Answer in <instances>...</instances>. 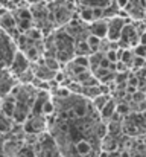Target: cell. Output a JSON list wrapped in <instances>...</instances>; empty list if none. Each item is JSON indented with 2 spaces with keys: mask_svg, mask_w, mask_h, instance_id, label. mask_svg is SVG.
<instances>
[{
  "mask_svg": "<svg viewBox=\"0 0 146 157\" xmlns=\"http://www.w3.org/2000/svg\"><path fill=\"white\" fill-rule=\"evenodd\" d=\"M139 44H143V46H146V32L140 34V38H139Z\"/></svg>",
  "mask_w": 146,
  "mask_h": 157,
  "instance_id": "obj_22",
  "label": "cell"
},
{
  "mask_svg": "<svg viewBox=\"0 0 146 157\" xmlns=\"http://www.w3.org/2000/svg\"><path fill=\"white\" fill-rule=\"evenodd\" d=\"M8 9H9V0H8Z\"/></svg>",
  "mask_w": 146,
  "mask_h": 157,
  "instance_id": "obj_24",
  "label": "cell"
},
{
  "mask_svg": "<svg viewBox=\"0 0 146 157\" xmlns=\"http://www.w3.org/2000/svg\"><path fill=\"white\" fill-rule=\"evenodd\" d=\"M87 44H88V48H90V51H92V52L96 53V52H99V51H100V44H102V40L90 34V35L87 37Z\"/></svg>",
  "mask_w": 146,
  "mask_h": 157,
  "instance_id": "obj_15",
  "label": "cell"
},
{
  "mask_svg": "<svg viewBox=\"0 0 146 157\" xmlns=\"http://www.w3.org/2000/svg\"><path fill=\"white\" fill-rule=\"evenodd\" d=\"M95 78L99 81V84H113L114 82V78H116V72L111 70V69H102L99 67L93 72Z\"/></svg>",
  "mask_w": 146,
  "mask_h": 157,
  "instance_id": "obj_8",
  "label": "cell"
},
{
  "mask_svg": "<svg viewBox=\"0 0 146 157\" xmlns=\"http://www.w3.org/2000/svg\"><path fill=\"white\" fill-rule=\"evenodd\" d=\"M72 63H75V64H78V66H82V67H85V69H90V61H88V56H75L73 59H72Z\"/></svg>",
  "mask_w": 146,
  "mask_h": 157,
  "instance_id": "obj_18",
  "label": "cell"
},
{
  "mask_svg": "<svg viewBox=\"0 0 146 157\" xmlns=\"http://www.w3.org/2000/svg\"><path fill=\"white\" fill-rule=\"evenodd\" d=\"M88 31L92 35H95L97 38L103 40L107 38V34H108V18H100V20H96L93 23L88 25Z\"/></svg>",
  "mask_w": 146,
  "mask_h": 157,
  "instance_id": "obj_7",
  "label": "cell"
},
{
  "mask_svg": "<svg viewBox=\"0 0 146 157\" xmlns=\"http://www.w3.org/2000/svg\"><path fill=\"white\" fill-rule=\"evenodd\" d=\"M17 78L9 73V70H0V99L11 95L12 89L17 86Z\"/></svg>",
  "mask_w": 146,
  "mask_h": 157,
  "instance_id": "obj_6",
  "label": "cell"
},
{
  "mask_svg": "<svg viewBox=\"0 0 146 157\" xmlns=\"http://www.w3.org/2000/svg\"><path fill=\"white\" fill-rule=\"evenodd\" d=\"M116 107H117V101L113 98V99H111L108 104H107L105 107H103V108H102V110H100V111H99V116H100V119H102L103 122H107V124H108V121L111 119V116L116 113Z\"/></svg>",
  "mask_w": 146,
  "mask_h": 157,
  "instance_id": "obj_10",
  "label": "cell"
},
{
  "mask_svg": "<svg viewBox=\"0 0 146 157\" xmlns=\"http://www.w3.org/2000/svg\"><path fill=\"white\" fill-rule=\"evenodd\" d=\"M134 51L133 49H123V52H122V56H120V61L122 63H125L129 69H131V63H133V59H134Z\"/></svg>",
  "mask_w": 146,
  "mask_h": 157,
  "instance_id": "obj_17",
  "label": "cell"
},
{
  "mask_svg": "<svg viewBox=\"0 0 146 157\" xmlns=\"http://www.w3.org/2000/svg\"><path fill=\"white\" fill-rule=\"evenodd\" d=\"M11 12H12L15 21H17V28H18L20 34H24L29 29L35 28L34 18H32V12H31V8L29 6H21V8L12 9Z\"/></svg>",
  "mask_w": 146,
  "mask_h": 157,
  "instance_id": "obj_2",
  "label": "cell"
},
{
  "mask_svg": "<svg viewBox=\"0 0 146 157\" xmlns=\"http://www.w3.org/2000/svg\"><path fill=\"white\" fill-rule=\"evenodd\" d=\"M18 51L17 43L0 29V70H8L15 53Z\"/></svg>",
  "mask_w": 146,
  "mask_h": 157,
  "instance_id": "obj_1",
  "label": "cell"
},
{
  "mask_svg": "<svg viewBox=\"0 0 146 157\" xmlns=\"http://www.w3.org/2000/svg\"><path fill=\"white\" fill-rule=\"evenodd\" d=\"M0 29L3 32H6L14 41H17L18 37L21 35L20 31H18V28H17V21H15V18H14V15H12L11 11H6L0 17Z\"/></svg>",
  "mask_w": 146,
  "mask_h": 157,
  "instance_id": "obj_5",
  "label": "cell"
},
{
  "mask_svg": "<svg viewBox=\"0 0 146 157\" xmlns=\"http://www.w3.org/2000/svg\"><path fill=\"white\" fill-rule=\"evenodd\" d=\"M131 21V18H122L119 15H114V17H110L108 18V34H107V38L110 41H119L120 40V35H122V31L125 28V25Z\"/></svg>",
  "mask_w": 146,
  "mask_h": 157,
  "instance_id": "obj_4",
  "label": "cell"
},
{
  "mask_svg": "<svg viewBox=\"0 0 146 157\" xmlns=\"http://www.w3.org/2000/svg\"><path fill=\"white\" fill-rule=\"evenodd\" d=\"M145 93H146V92H145Z\"/></svg>",
  "mask_w": 146,
  "mask_h": 157,
  "instance_id": "obj_25",
  "label": "cell"
},
{
  "mask_svg": "<svg viewBox=\"0 0 146 157\" xmlns=\"http://www.w3.org/2000/svg\"><path fill=\"white\" fill-rule=\"evenodd\" d=\"M47 0H26L28 6H35V5H40V3H46Z\"/></svg>",
  "mask_w": 146,
  "mask_h": 157,
  "instance_id": "obj_21",
  "label": "cell"
},
{
  "mask_svg": "<svg viewBox=\"0 0 146 157\" xmlns=\"http://www.w3.org/2000/svg\"><path fill=\"white\" fill-rule=\"evenodd\" d=\"M143 144H145V145H146V136H145V137H143Z\"/></svg>",
  "mask_w": 146,
  "mask_h": 157,
  "instance_id": "obj_23",
  "label": "cell"
},
{
  "mask_svg": "<svg viewBox=\"0 0 146 157\" xmlns=\"http://www.w3.org/2000/svg\"><path fill=\"white\" fill-rule=\"evenodd\" d=\"M75 53L78 56H90L93 52L90 51L87 40H78V41H75Z\"/></svg>",
  "mask_w": 146,
  "mask_h": 157,
  "instance_id": "obj_11",
  "label": "cell"
},
{
  "mask_svg": "<svg viewBox=\"0 0 146 157\" xmlns=\"http://www.w3.org/2000/svg\"><path fill=\"white\" fill-rule=\"evenodd\" d=\"M12 119H9V117H6L2 111H0V133H9L11 130H12Z\"/></svg>",
  "mask_w": 146,
  "mask_h": 157,
  "instance_id": "obj_14",
  "label": "cell"
},
{
  "mask_svg": "<svg viewBox=\"0 0 146 157\" xmlns=\"http://www.w3.org/2000/svg\"><path fill=\"white\" fill-rule=\"evenodd\" d=\"M78 6H85V8H100V9H107L110 8L114 0H76Z\"/></svg>",
  "mask_w": 146,
  "mask_h": 157,
  "instance_id": "obj_9",
  "label": "cell"
},
{
  "mask_svg": "<svg viewBox=\"0 0 146 157\" xmlns=\"http://www.w3.org/2000/svg\"><path fill=\"white\" fill-rule=\"evenodd\" d=\"M111 99H113V96H111V95H103V93H102V95L96 96L95 99H92V104H93V107H95V110L99 113V111L108 104Z\"/></svg>",
  "mask_w": 146,
  "mask_h": 157,
  "instance_id": "obj_12",
  "label": "cell"
},
{
  "mask_svg": "<svg viewBox=\"0 0 146 157\" xmlns=\"http://www.w3.org/2000/svg\"><path fill=\"white\" fill-rule=\"evenodd\" d=\"M133 51H134V55H136V56L146 58V46H143V44H137Z\"/></svg>",
  "mask_w": 146,
  "mask_h": 157,
  "instance_id": "obj_19",
  "label": "cell"
},
{
  "mask_svg": "<svg viewBox=\"0 0 146 157\" xmlns=\"http://www.w3.org/2000/svg\"><path fill=\"white\" fill-rule=\"evenodd\" d=\"M114 3L117 5L119 9H126L129 6V0H114Z\"/></svg>",
  "mask_w": 146,
  "mask_h": 157,
  "instance_id": "obj_20",
  "label": "cell"
},
{
  "mask_svg": "<svg viewBox=\"0 0 146 157\" xmlns=\"http://www.w3.org/2000/svg\"><path fill=\"white\" fill-rule=\"evenodd\" d=\"M31 67H32V63L28 59V56L23 52L17 51V53H15V56H14V59H12V63H11V66H9L8 70H9V73L12 76L18 78L20 75H23L24 72H28Z\"/></svg>",
  "mask_w": 146,
  "mask_h": 157,
  "instance_id": "obj_3",
  "label": "cell"
},
{
  "mask_svg": "<svg viewBox=\"0 0 146 157\" xmlns=\"http://www.w3.org/2000/svg\"><path fill=\"white\" fill-rule=\"evenodd\" d=\"M116 111L125 119L126 116H129L133 113V108H131V104L128 101H117V107H116Z\"/></svg>",
  "mask_w": 146,
  "mask_h": 157,
  "instance_id": "obj_13",
  "label": "cell"
},
{
  "mask_svg": "<svg viewBox=\"0 0 146 157\" xmlns=\"http://www.w3.org/2000/svg\"><path fill=\"white\" fill-rule=\"evenodd\" d=\"M143 67H146V58H142V56H134L133 63H131V72H139L142 70Z\"/></svg>",
  "mask_w": 146,
  "mask_h": 157,
  "instance_id": "obj_16",
  "label": "cell"
}]
</instances>
